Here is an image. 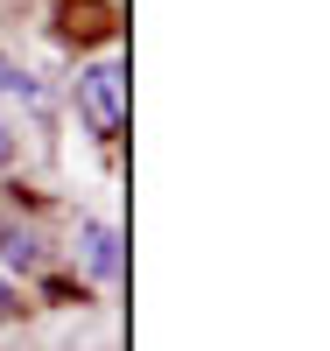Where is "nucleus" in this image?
<instances>
[{
  "label": "nucleus",
  "instance_id": "obj_1",
  "mask_svg": "<svg viewBox=\"0 0 330 351\" xmlns=\"http://www.w3.org/2000/svg\"><path fill=\"white\" fill-rule=\"evenodd\" d=\"M78 106H84V120H92L99 141L119 134V120H127V77H119V64H92L78 77Z\"/></svg>",
  "mask_w": 330,
  "mask_h": 351
},
{
  "label": "nucleus",
  "instance_id": "obj_2",
  "mask_svg": "<svg viewBox=\"0 0 330 351\" xmlns=\"http://www.w3.org/2000/svg\"><path fill=\"white\" fill-rule=\"evenodd\" d=\"M84 246H92V274H119V232L113 225H84Z\"/></svg>",
  "mask_w": 330,
  "mask_h": 351
},
{
  "label": "nucleus",
  "instance_id": "obj_3",
  "mask_svg": "<svg viewBox=\"0 0 330 351\" xmlns=\"http://www.w3.org/2000/svg\"><path fill=\"white\" fill-rule=\"evenodd\" d=\"M0 316H14V288L8 281H0Z\"/></svg>",
  "mask_w": 330,
  "mask_h": 351
},
{
  "label": "nucleus",
  "instance_id": "obj_4",
  "mask_svg": "<svg viewBox=\"0 0 330 351\" xmlns=\"http://www.w3.org/2000/svg\"><path fill=\"white\" fill-rule=\"evenodd\" d=\"M0 162H8V134H0Z\"/></svg>",
  "mask_w": 330,
  "mask_h": 351
}]
</instances>
